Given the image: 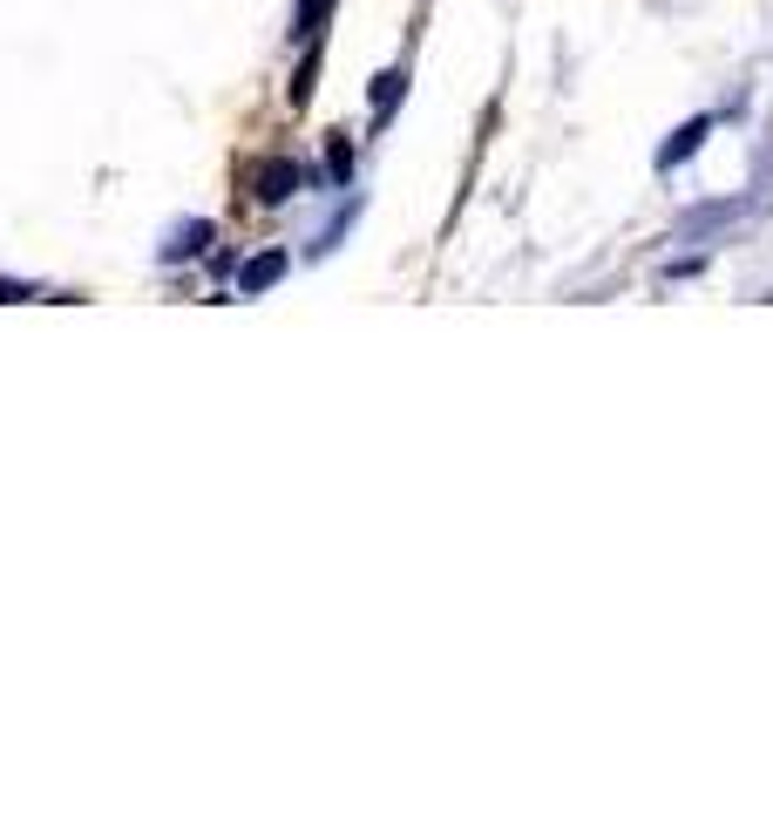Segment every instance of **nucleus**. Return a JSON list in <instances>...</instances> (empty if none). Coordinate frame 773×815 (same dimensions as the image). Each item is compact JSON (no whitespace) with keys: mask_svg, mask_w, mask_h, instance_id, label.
<instances>
[{"mask_svg":"<svg viewBox=\"0 0 773 815\" xmlns=\"http://www.w3.org/2000/svg\"><path fill=\"white\" fill-rule=\"evenodd\" d=\"M325 170H333V184L353 177V143H346V136H333V157H325Z\"/></svg>","mask_w":773,"mask_h":815,"instance_id":"obj_7","label":"nucleus"},{"mask_svg":"<svg viewBox=\"0 0 773 815\" xmlns=\"http://www.w3.org/2000/svg\"><path fill=\"white\" fill-rule=\"evenodd\" d=\"M8 299H34V286H14V279H0V306Z\"/></svg>","mask_w":773,"mask_h":815,"instance_id":"obj_8","label":"nucleus"},{"mask_svg":"<svg viewBox=\"0 0 773 815\" xmlns=\"http://www.w3.org/2000/svg\"><path fill=\"white\" fill-rule=\"evenodd\" d=\"M278 279H285V252H258V258L238 265V286H244V293H265V286H278Z\"/></svg>","mask_w":773,"mask_h":815,"instance_id":"obj_3","label":"nucleus"},{"mask_svg":"<svg viewBox=\"0 0 773 815\" xmlns=\"http://www.w3.org/2000/svg\"><path fill=\"white\" fill-rule=\"evenodd\" d=\"M252 190H258V205H285L292 190H306V164H292V157H272V164H258Z\"/></svg>","mask_w":773,"mask_h":815,"instance_id":"obj_1","label":"nucleus"},{"mask_svg":"<svg viewBox=\"0 0 773 815\" xmlns=\"http://www.w3.org/2000/svg\"><path fill=\"white\" fill-rule=\"evenodd\" d=\"M400 89H407V75H400V68H387V75H380V82H374V109H380V115H394V102H400Z\"/></svg>","mask_w":773,"mask_h":815,"instance_id":"obj_6","label":"nucleus"},{"mask_svg":"<svg viewBox=\"0 0 773 815\" xmlns=\"http://www.w3.org/2000/svg\"><path fill=\"white\" fill-rule=\"evenodd\" d=\"M203 245H211V224H177L170 231V245H163V265H184V258H203Z\"/></svg>","mask_w":773,"mask_h":815,"instance_id":"obj_2","label":"nucleus"},{"mask_svg":"<svg viewBox=\"0 0 773 815\" xmlns=\"http://www.w3.org/2000/svg\"><path fill=\"white\" fill-rule=\"evenodd\" d=\"M706 130H713V123H706V115H692V123H685V130H678V136H672L665 150H659V170H672V164H685V157H692V150H699V143H706Z\"/></svg>","mask_w":773,"mask_h":815,"instance_id":"obj_4","label":"nucleus"},{"mask_svg":"<svg viewBox=\"0 0 773 815\" xmlns=\"http://www.w3.org/2000/svg\"><path fill=\"white\" fill-rule=\"evenodd\" d=\"M325 14H333V0H299V14H292V34H299V42H312V34L325 27Z\"/></svg>","mask_w":773,"mask_h":815,"instance_id":"obj_5","label":"nucleus"}]
</instances>
